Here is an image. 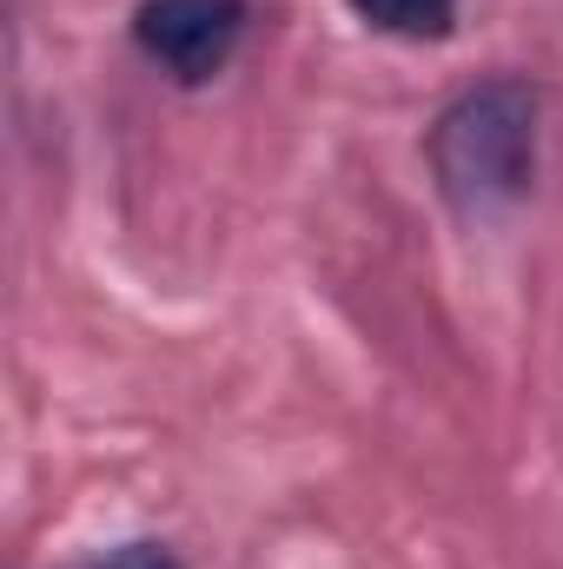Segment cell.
<instances>
[{
    "mask_svg": "<svg viewBox=\"0 0 563 569\" xmlns=\"http://www.w3.org/2000/svg\"><path fill=\"white\" fill-rule=\"evenodd\" d=\"M431 172L464 219L517 206L537 172V93L524 80H484L457 93L431 127Z\"/></svg>",
    "mask_w": 563,
    "mask_h": 569,
    "instance_id": "obj_1",
    "label": "cell"
},
{
    "mask_svg": "<svg viewBox=\"0 0 563 569\" xmlns=\"http://www.w3.org/2000/svg\"><path fill=\"white\" fill-rule=\"evenodd\" d=\"M246 33V0H146L134 20L140 53L172 80H213Z\"/></svg>",
    "mask_w": 563,
    "mask_h": 569,
    "instance_id": "obj_2",
    "label": "cell"
},
{
    "mask_svg": "<svg viewBox=\"0 0 563 569\" xmlns=\"http://www.w3.org/2000/svg\"><path fill=\"white\" fill-rule=\"evenodd\" d=\"M352 13L398 40H437V33H451L457 0H352Z\"/></svg>",
    "mask_w": 563,
    "mask_h": 569,
    "instance_id": "obj_3",
    "label": "cell"
},
{
    "mask_svg": "<svg viewBox=\"0 0 563 569\" xmlns=\"http://www.w3.org/2000/svg\"><path fill=\"white\" fill-rule=\"evenodd\" d=\"M87 569H179L159 543H120V550H107V557H93Z\"/></svg>",
    "mask_w": 563,
    "mask_h": 569,
    "instance_id": "obj_4",
    "label": "cell"
}]
</instances>
